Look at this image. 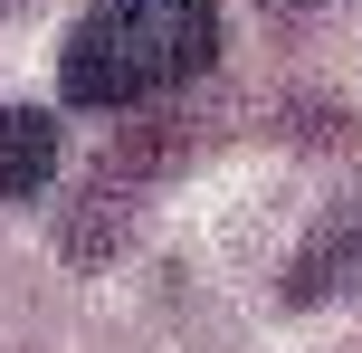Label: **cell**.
I'll list each match as a JSON object with an SVG mask.
<instances>
[{
  "label": "cell",
  "instance_id": "2",
  "mask_svg": "<svg viewBox=\"0 0 362 353\" xmlns=\"http://www.w3.org/2000/svg\"><path fill=\"white\" fill-rule=\"evenodd\" d=\"M48 182H57V115L0 105V201H38Z\"/></svg>",
  "mask_w": 362,
  "mask_h": 353
},
{
  "label": "cell",
  "instance_id": "3",
  "mask_svg": "<svg viewBox=\"0 0 362 353\" xmlns=\"http://www.w3.org/2000/svg\"><path fill=\"white\" fill-rule=\"evenodd\" d=\"M344 287H362V210H344L334 229H315V239H305V258H296V277H286V306L344 296Z\"/></svg>",
  "mask_w": 362,
  "mask_h": 353
},
{
  "label": "cell",
  "instance_id": "1",
  "mask_svg": "<svg viewBox=\"0 0 362 353\" xmlns=\"http://www.w3.org/2000/svg\"><path fill=\"white\" fill-rule=\"evenodd\" d=\"M210 57H219V10L210 0H86V19L57 48V96L115 115V105L191 86Z\"/></svg>",
  "mask_w": 362,
  "mask_h": 353
}]
</instances>
